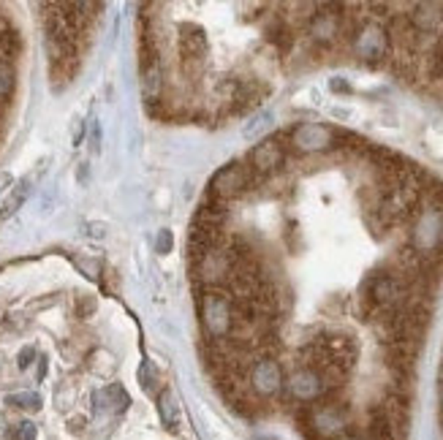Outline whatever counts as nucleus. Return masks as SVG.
Here are the masks:
<instances>
[{"label": "nucleus", "mask_w": 443, "mask_h": 440, "mask_svg": "<svg viewBox=\"0 0 443 440\" xmlns=\"http://www.w3.org/2000/svg\"><path fill=\"white\" fill-rule=\"evenodd\" d=\"M346 38L351 44L353 55L367 65H381L386 58H392V38L386 31V22L373 14L351 19L346 25Z\"/></svg>", "instance_id": "1"}, {"label": "nucleus", "mask_w": 443, "mask_h": 440, "mask_svg": "<svg viewBox=\"0 0 443 440\" xmlns=\"http://www.w3.org/2000/svg\"><path fill=\"white\" fill-rule=\"evenodd\" d=\"M302 429L310 440H340L351 435V408L340 397H329L302 410Z\"/></svg>", "instance_id": "2"}, {"label": "nucleus", "mask_w": 443, "mask_h": 440, "mask_svg": "<svg viewBox=\"0 0 443 440\" xmlns=\"http://www.w3.org/2000/svg\"><path fill=\"white\" fill-rule=\"evenodd\" d=\"M411 250L422 264H432L443 256V204H422L411 218Z\"/></svg>", "instance_id": "3"}, {"label": "nucleus", "mask_w": 443, "mask_h": 440, "mask_svg": "<svg viewBox=\"0 0 443 440\" xmlns=\"http://www.w3.org/2000/svg\"><path fill=\"white\" fill-rule=\"evenodd\" d=\"M199 318L207 343H223L234 329V307L231 296L223 291H204L199 296Z\"/></svg>", "instance_id": "4"}, {"label": "nucleus", "mask_w": 443, "mask_h": 440, "mask_svg": "<svg viewBox=\"0 0 443 440\" xmlns=\"http://www.w3.org/2000/svg\"><path fill=\"white\" fill-rule=\"evenodd\" d=\"M283 392L297 402V405H316V402H321V399H329V397H337L340 392L332 389V383L324 378L319 370H313V367L307 365H299L291 370V375L286 378V386H283Z\"/></svg>", "instance_id": "5"}, {"label": "nucleus", "mask_w": 443, "mask_h": 440, "mask_svg": "<svg viewBox=\"0 0 443 440\" xmlns=\"http://www.w3.org/2000/svg\"><path fill=\"white\" fill-rule=\"evenodd\" d=\"M245 383H247V392L253 395V399H272L283 392L286 375L275 356L261 353L259 359H253V365L247 367Z\"/></svg>", "instance_id": "6"}, {"label": "nucleus", "mask_w": 443, "mask_h": 440, "mask_svg": "<svg viewBox=\"0 0 443 440\" xmlns=\"http://www.w3.org/2000/svg\"><path fill=\"white\" fill-rule=\"evenodd\" d=\"M346 6H319L316 14H310L307 22V36L310 41L319 46H335L346 36L348 16L340 14Z\"/></svg>", "instance_id": "7"}, {"label": "nucleus", "mask_w": 443, "mask_h": 440, "mask_svg": "<svg viewBox=\"0 0 443 440\" xmlns=\"http://www.w3.org/2000/svg\"><path fill=\"white\" fill-rule=\"evenodd\" d=\"M253 183H256V174L245 166V163H237V161H234V163H226V166L213 177V183H210V196L231 201V198L247 193V191L253 188Z\"/></svg>", "instance_id": "8"}, {"label": "nucleus", "mask_w": 443, "mask_h": 440, "mask_svg": "<svg viewBox=\"0 0 443 440\" xmlns=\"http://www.w3.org/2000/svg\"><path fill=\"white\" fill-rule=\"evenodd\" d=\"M289 141L297 152L310 155V152H326L329 147H335L337 136L329 125H321V122H302V125H297L289 134Z\"/></svg>", "instance_id": "9"}, {"label": "nucleus", "mask_w": 443, "mask_h": 440, "mask_svg": "<svg viewBox=\"0 0 443 440\" xmlns=\"http://www.w3.org/2000/svg\"><path fill=\"white\" fill-rule=\"evenodd\" d=\"M283 161H286V150H283V144H280V139H264L261 144H256L250 155H247V168L256 174V180L259 177H269V174H275L277 168L283 166Z\"/></svg>", "instance_id": "10"}, {"label": "nucleus", "mask_w": 443, "mask_h": 440, "mask_svg": "<svg viewBox=\"0 0 443 440\" xmlns=\"http://www.w3.org/2000/svg\"><path fill=\"white\" fill-rule=\"evenodd\" d=\"M177 49H180L185 71H199L201 65H204L207 52H210V44H207L204 31L196 28V25H191V28H183V33H180V44H177Z\"/></svg>", "instance_id": "11"}, {"label": "nucleus", "mask_w": 443, "mask_h": 440, "mask_svg": "<svg viewBox=\"0 0 443 440\" xmlns=\"http://www.w3.org/2000/svg\"><path fill=\"white\" fill-rule=\"evenodd\" d=\"M226 218H229V201H223V198L210 196V193H207V198L201 201V207H199V218H196V223L220 228Z\"/></svg>", "instance_id": "12"}, {"label": "nucleus", "mask_w": 443, "mask_h": 440, "mask_svg": "<svg viewBox=\"0 0 443 440\" xmlns=\"http://www.w3.org/2000/svg\"><path fill=\"white\" fill-rule=\"evenodd\" d=\"M92 402H95V408H112L120 413V410H125L131 405V397H128V392L122 389L120 383H112L104 392H95V395H92Z\"/></svg>", "instance_id": "13"}, {"label": "nucleus", "mask_w": 443, "mask_h": 440, "mask_svg": "<svg viewBox=\"0 0 443 440\" xmlns=\"http://www.w3.org/2000/svg\"><path fill=\"white\" fill-rule=\"evenodd\" d=\"M22 52V36L14 28H3L0 31V60H16Z\"/></svg>", "instance_id": "14"}, {"label": "nucleus", "mask_w": 443, "mask_h": 440, "mask_svg": "<svg viewBox=\"0 0 443 440\" xmlns=\"http://www.w3.org/2000/svg\"><path fill=\"white\" fill-rule=\"evenodd\" d=\"M28 193H31V183L28 180H22V183L14 188V193L6 198V204H3V210H0V218L6 220V218H11V215L25 204V198H28Z\"/></svg>", "instance_id": "15"}, {"label": "nucleus", "mask_w": 443, "mask_h": 440, "mask_svg": "<svg viewBox=\"0 0 443 440\" xmlns=\"http://www.w3.org/2000/svg\"><path fill=\"white\" fill-rule=\"evenodd\" d=\"M16 85V74H14V65L9 60H0V104H6L14 92Z\"/></svg>", "instance_id": "16"}, {"label": "nucleus", "mask_w": 443, "mask_h": 440, "mask_svg": "<svg viewBox=\"0 0 443 440\" xmlns=\"http://www.w3.org/2000/svg\"><path fill=\"white\" fill-rule=\"evenodd\" d=\"M6 402H9L11 408H22V410H38V408H41V397L36 395V392L9 395V397H6Z\"/></svg>", "instance_id": "17"}, {"label": "nucleus", "mask_w": 443, "mask_h": 440, "mask_svg": "<svg viewBox=\"0 0 443 440\" xmlns=\"http://www.w3.org/2000/svg\"><path fill=\"white\" fill-rule=\"evenodd\" d=\"M269 125H272V114H269V112H259L253 120L245 125L242 134H245V139H256V136H261Z\"/></svg>", "instance_id": "18"}, {"label": "nucleus", "mask_w": 443, "mask_h": 440, "mask_svg": "<svg viewBox=\"0 0 443 440\" xmlns=\"http://www.w3.org/2000/svg\"><path fill=\"white\" fill-rule=\"evenodd\" d=\"M161 419H164V424L169 429H177V405H174V399L169 392L161 395Z\"/></svg>", "instance_id": "19"}, {"label": "nucleus", "mask_w": 443, "mask_h": 440, "mask_svg": "<svg viewBox=\"0 0 443 440\" xmlns=\"http://www.w3.org/2000/svg\"><path fill=\"white\" fill-rule=\"evenodd\" d=\"M36 435H38V429H36L33 422H22L14 429V440H36Z\"/></svg>", "instance_id": "20"}, {"label": "nucleus", "mask_w": 443, "mask_h": 440, "mask_svg": "<svg viewBox=\"0 0 443 440\" xmlns=\"http://www.w3.org/2000/svg\"><path fill=\"white\" fill-rule=\"evenodd\" d=\"M139 378H142V386H144L147 392H153L155 380H153V370H150V365H147V362H144V365H142V370H139Z\"/></svg>", "instance_id": "21"}, {"label": "nucleus", "mask_w": 443, "mask_h": 440, "mask_svg": "<svg viewBox=\"0 0 443 440\" xmlns=\"http://www.w3.org/2000/svg\"><path fill=\"white\" fill-rule=\"evenodd\" d=\"M33 359H36V348H22L19 350V359H16V365L19 370H28L33 365Z\"/></svg>", "instance_id": "22"}, {"label": "nucleus", "mask_w": 443, "mask_h": 440, "mask_svg": "<svg viewBox=\"0 0 443 440\" xmlns=\"http://www.w3.org/2000/svg\"><path fill=\"white\" fill-rule=\"evenodd\" d=\"M171 242H174V240H171V231L164 228V231L158 234V253H169V250H171Z\"/></svg>", "instance_id": "23"}, {"label": "nucleus", "mask_w": 443, "mask_h": 440, "mask_svg": "<svg viewBox=\"0 0 443 440\" xmlns=\"http://www.w3.org/2000/svg\"><path fill=\"white\" fill-rule=\"evenodd\" d=\"M90 147H92V152L101 150V125L95 120H92V128H90Z\"/></svg>", "instance_id": "24"}, {"label": "nucleus", "mask_w": 443, "mask_h": 440, "mask_svg": "<svg viewBox=\"0 0 443 440\" xmlns=\"http://www.w3.org/2000/svg\"><path fill=\"white\" fill-rule=\"evenodd\" d=\"M329 87H332V90H335V92H351V85H348L346 79H340V76L329 82Z\"/></svg>", "instance_id": "25"}, {"label": "nucleus", "mask_w": 443, "mask_h": 440, "mask_svg": "<svg viewBox=\"0 0 443 440\" xmlns=\"http://www.w3.org/2000/svg\"><path fill=\"white\" fill-rule=\"evenodd\" d=\"M85 228H87V234H90V237H95V240H104V234H107L101 223H87Z\"/></svg>", "instance_id": "26"}, {"label": "nucleus", "mask_w": 443, "mask_h": 440, "mask_svg": "<svg viewBox=\"0 0 443 440\" xmlns=\"http://www.w3.org/2000/svg\"><path fill=\"white\" fill-rule=\"evenodd\" d=\"M340 440H367V438H362V435H346V438H340Z\"/></svg>", "instance_id": "27"}, {"label": "nucleus", "mask_w": 443, "mask_h": 440, "mask_svg": "<svg viewBox=\"0 0 443 440\" xmlns=\"http://www.w3.org/2000/svg\"><path fill=\"white\" fill-rule=\"evenodd\" d=\"M441 380H443V367H441Z\"/></svg>", "instance_id": "28"}]
</instances>
